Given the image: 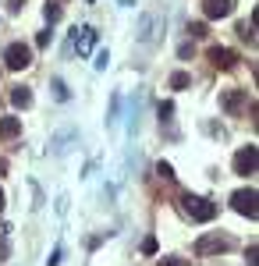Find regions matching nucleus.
Listing matches in <instances>:
<instances>
[{"instance_id":"1a4fd4ad","label":"nucleus","mask_w":259,"mask_h":266,"mask_svg":"<svg viewBox=\"0 0 259 266\" xmlns=\"http://www.w3.org/2000/svg\"><path fill=\"white\" fill-rule=\"evenodd\" d=\"M92 46H96V29H75V50L86 57V54H92Z\"/></svg>"},{"instance_id":"5701e85b","label":"nucleus","mask_w":259,"mask_h":266,"mask_svg":"<svg viewBox=\"0 0 259 266\" xmlns=\"http://www.w3.org/2000/svg\"><path fill=\"white\" fill-rule=\"evenodd\" d=\"M4 171H7V160H0V174H4Z\"/></svg>"},{"instance_id":"f03ea898","label":"nucleus","mask_w":259,"mask_h":266,"mask_svg":"<svg viewBox=\"0 0 259 266\" xmlns=\"http://www.w3.org/2000/svg\"><path fill=\"white\" fill-rule=\"evenodd\" d=\"M185 213L192 216V220H199V224H206V220H213L217 216V202L202 199V196H185Z\"/></svg>"},{"instance_id":"412c9836","label":"nucleus","mask_w":259,"mask_h":266,"mask_svg":"<svg viewBox=\"0 0 259 266\" xmlns=\"http://www.w3.org/2000/svg\"><path fill=\"white\" fill-rule=\"evenodd\" d=\"M21 7H25V0H7V11H11V14H18Z\"/></svg>"},{"instance_id":"20e7f679","label":"nucleus","mask_w":259,"mask_h":266,"mask_svg":"<svg viewBox=\"0 0 259 266\" xmlns=\"http://www.w3.org/2000/svg\"><path fill=\"white\" fill-rule=\"evenodd\" d=\"M220 107H224L231 117H242V114L249 110V92H245V89H227V92L220 96Z\"/></svg>"},{"instance_id":"6e6552de","label":"nucleus","mask_w":259,"mask_h":266,"mask_svg":"<svg viewBox=\"0 0 259 266\" xmlns=\"http://www.w3.org/2000/svg\"><path fill=\"white\" fill-rule=\"evenodd\" d=\"M235 11V0H202V14L206 18H227Z\"/></svg>"},{"instance_id":"b1692460","label":"nucleus","mask_w":259,"mask_h":266,"mask_svg":"<svg viewBox=\"0 0 259 266\" xmlns=\"http://www.w3.org/2000/svg\"><path fill=\"white\" fill-rule=\"evenodd\" d=\"M0 213H4V188H0Z\"/></svg>"},{"instance_id":"aec40b11","label":"nucleus","mask_w":259,"mask_h":266,"mask_svg":"<svg viewBox=\"0 0 259 266\" xmlns=\"http://www.w3.org/2000/svg\"><path fill=\"white\" fill-rule=\"evenodd\" d=\"M142 252L153 256V252H157V238H146V241H142Z\"/></svg>"},{"instance_id":"4468645a","label":"nucleus","mask_w":259,"mask_h":266,"mask_svg":"<svg viewBox=\"0 0 259 266\" xmlns=\"http://www.w3.org/2000/svg\"><path fill=\"white\" fill-rule=\"evenodd\" d=\"M238 36L249 39V43H256V25H252V21H242V25H238Z\"/></svg>"},{"instance_id":"f3484780","label":"nucleus","mask_w":259,"mask_h":266,"mask_svg":"<svg viewBox=\"0 0 259 266\" xmlns=\"http://www.w3.org/2000/svg\"><path fill=\"white\" fill-rule=\"evenodd\" d=\"M54 92H57V100H68V89H64L61 78H54Z\"/></svg>"},{"instance_id":"2eb2a0df","label":"nucleus","mask_w":259,"mask_h":266,"mask_svg":"<svg viewBox=\"0 0 259 266\" xmlns=\"http://www.w3.org/2000/svg\"><path fill=\"white\" fill-rule=\"evenodd\" d=\"M157 178H164V181H174V167L167 163V160H160V163H157Z\"/></svg>"},{"instance_id":"39448f33","label":"nucleus","mask_w":259,"mask_h":266,"mask_svg":"<svg viewBox=\"0 0 259 266\" xmlns=\"http://www.w3.org/2000/svg\"><path fill=\"white\" fill-rule=\"evenodd\" d=\"M231 206H235V213L256 220V188H238V192L231 196Z\"/></svg>"},{"instance_id":"a211bd4d","label":"nucleus","mask_w":259,"mask_h":266,"mask_svg":"<svg viewBox=\"0 0 259 266\" xmlns=\"http://www.w3.org/2000/svg\"><path fill=\"white\" fill-rule=\"evenodd\" d=\"M174 114V103H160V121H171Z\"/></svg>"},{"instance_id":"9b49d317","label":"nucleus","mask_w":259,"mask_h":266,"mask_svg":"<svg viewBox=\"0 0 259 266\" xmlns=\"http://www.w3.org/2000/svg\"><path fill=\"white\" fill-rule=\"evenodd\" d=\"M11 103L25 110V107H32V92H29L25 85H18V89H11Z\"/></svg>"},{"instance_id":"dca6fc26","label":"nucleus","mask_w":259,"mask_h":266,"mask_svg":"<svg viewBox=\"0 0 259 266\" xmlns=\"http://www.w3.org/2000/svg\"><path fill=\"white\" fill-rule=\"evenodd\" d=\"M43 14H46V21L54 25V21H61V4H46L43 7Z\"/></svg>"},{"instance_id":"9d476101","label":"nucleus","mask_w":259,"mask_h":266,"mask_svg":"<svg viewBox=\"0 0 259 266\" xmlns=\"http://www.w3.org/2000/svg\"><path fill=\"white\" fill-rule=\"evenodd\" d=\"M21 135V117H0V138H18Z\"/></svg>"},{"instance_id":"6ab92c4d","label":"nucleus","mask_w":259,"mask_h":266,"mask_svg":"<svg viewBox=\"0 0 259 266\" xmlns=\"http://www.w3.org/2000/svg\"><path fill=\"white\" fill-rule=\"evenodd\" d=\"M160 266H195V259H164Z\"/></svg>"},{"instance_id":"423d86ee","label":"nucleus","mask_w":259,"mask_h":266,"mask_svg":"<svg viewBox=\"0 0 259 266\" xmlns=\"http://www.w3.org/2000/svg\"><path fill=\"white\" fill-rule=\"evenodd\" d=\"M235 174H242V178L256 174V146H242L235 153Z\"/></svg>"},{"instance_id":"7ed1b4c3","label":"nucleus","mask_w":259,"mask_h":266,"mask_svg":"<svg viewBox=\"0 0 259 266\" xmlns=\"http://www.w3.org/2000/svg\"><path fill=\"white\" fill-rule=\"evenodd\" d=\"M29 64H32V50H29L25 43H11V46L4 50V67H7V71H25Z\"/></svg>"},{"instance_id":"ddd939ff","label":"nucleus","mask_w":259,"mask_h":266,"mask_svg":"<svg viewBox=\"0 0 259 266\" xmlns=\"http://www.w3.org/2000/svg\"><path fill=\"white\" fill-rule=\"evenodd\" d=\"M188 36H192V39H206V36H210L206 21H188Z\"/></svg>"},{"instance_id":"4be33fe9","label":"nucleus","mask_w":259,"mask_h":266,"mask_svg":"<svg viewBox=\"0 0 259 266\" xmlns=\"http://www.w3.org/2000/svg\"><path fill=\"white\" fill-rule=\"evenodd\" d=\"M256 256H259V249H256V245H249V252H245V259H249V266H256Z\"/></svg>"},{"instance_id":"0eeeda50","label":"nucleus","mask_w":259,"mask_h":266,"mask_svg":"<svg viewBox=\"0 0 259 266\" xmlns=\"http://www.w3.org/2000/svg\"><path fill=\"white\" fill-rule=\"evenodd\" d=\"M210 64L217 67V71H231V67L238 64V54L227 50V46H210Z\"/></svg>"},{"instance_id":"f8f14e48","label":"nucleus","mask_w":259,"mask_h":266,"mask_svg":"<svg viewBox=\"0 0 259 266\" xmlns=\"http://www.w3.org/2000/svg\"><path fill=\"white\" fill-rule=\"evenodd\" d=\"M192 85V75L188 71H174L171 75V89H188Z\"/></svg>"},{"instance_id":"f257e3e1","label":"nucleus","mask_w":259,"mask_h":266,"mask_svg":"<svg viewBox=\"0 0 259 266\" xmlns=\"http://www.w3.org/2000/svg\"><path fill=\"white\" fill-rule=\"evenodd\" d=\"M231 245H235V241H231L227 234H220V231H217V234H202V238L195 241V256H220V252H231Z\"/></svg>"}]
</instances>
